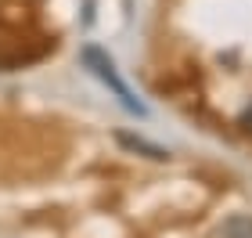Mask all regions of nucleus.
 <instances>
[{
    "mask_svg": "<svg viewBox=\"0 0 252 238\" xmlns=\"http://www.w3.org/2000/svg\"><path fill=\"white\" fill-rule=\"evenodd\" d=\"M83 62H87V69L94 72V76L101 79V83H105V87L112 90V94L119 98V105H123L126 112H133V116H144V105L133 98V90L126 87V79L116 72V62H112L105 51H97V47H87V51H83Z\"/></svg>",
    "mask_w": 252,
    "mask_h": 238,
    "instance_id": "nucleus-1",
    "label": "nucleus"
},
{
    "mask_svg": "<svg viewBox=\"0 0 252 238\" xmlns=\"http://www.w3.org/2000/svg\"><path fill=\"white\" fill-rule=\"evenodd\" d=\"M242 127H245V134H252V105L245 108V116H242Z\"/></svg>",
    "mask_w": 252,
    "mask_h": 238,
    "instance_id": "nucleus-2",
    "label": "nucleus"
}]
</instances>
